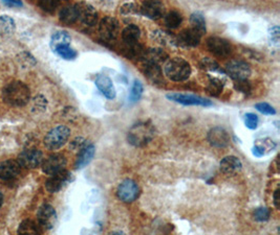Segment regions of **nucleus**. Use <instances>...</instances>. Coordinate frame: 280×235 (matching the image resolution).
<instances>
[{
  "label": "nucleus",
  "mask_w": 280,
  "mask_h": 235,
  "mask_svg": "<svg viewBox=\"0 0 280 235\" xmlns=\"http://www.w3.org/2000/svg\"><path fill=\"white\" fill-rule=\"evenodd\" d=\"M3 99L12 107H23L30 102L31 91L23 82L14 81L5 87Z\"/></svg>",
  "instance_id": "f257e3e1"
},
{
  "label": "nucleus",
  "mask_w": 280,
  "mask_h": 235,
  "mask_svg": "<svg viewBox=\"0 0 280 235\" xmlns=\"http://www.w3.org/2000/svg\"><path fill=\"white\" fill-rule=\"evenodd\" d=\"M156 137V129L149 122L139 123L129 130L127 134L128 142L137 148H142L148 144Z\"/></svg>",
  "instance_id": "f03ea898"
},
{
  "label": "nucleus",
  "mask_w": 280,
  "mask_h": 235,
  "mask_svg": "<svg viewBox=\"0 0 280 235\" xmlns=\"http://www.w3.org/2000/svg\"><path fill=\"white\" fill-rule=\"evenodd\" d=\"M165 74L173 82H184L191 75V66L182 57H173L165 65Z\"/></svg>",
  "instance_id": "7ed1b4c3"
},
{
  "label": "nucleus",
  "mask_w": 280,
  "mask_h": 235,
  "mask_svg": "<svg viewBox=\"0 0 280 235\" xmlns=\"http://www.w3.org/2000/svg\"><path fill=\"white\" fill-rule=\"evenodd\" d=\"M70 136V130L65 126H57L52 129L44 137V145L50 150L56 151L61 149Z\"/></svg>",
  "instance_id": "20e7f679"
},
{
  "label": "nucleus",
  "mask_w": 280,
  "mask_h": 235,
  "mask_svg": "<svg viewBox=\"0 0 280 235\" xmlns=\"http://www.w3.org/2000/svg\"><path fill=\"white\" fill-rule=\"evenodd\" d=\"M99 34L104 42H115L120 34L119 21L114 17H105L99 24Z\"/></svg>",
  "instance_id": "39448f33"
},
{
  "label": "nucleus",
  "mask_w": 280,
  "mask_h": 235,
  "mask_svg": "<svg viewBox=\"0 0 280 235\" xmlns=\"http://www.w3.org/2000/svg\"><path fill=\"white\" fill-rule=\"evenodd\" d=\"M166 97L169 101L174 102L176 104H181L183 106H198V107H211L213 106L212 102L203 99L201 96L194 94H187V93H169Z\"/></svg>",
  "instance_id": "423d86ee"
},
{
  "label": "nucleus",
  "mask_w": 280,
  "mask_h": 235,
  "mask_svg": "<svg viewBox=\"0 0 280 235\" xmlns=\"http://www.w3.org/2000/svg\"><path fill=\"white\" fill-rule=\"evenodd\" d=\"M119 200L124 203H133L140 195V187L138 183L132 179H125L117 188Z\"/></svg>",
  "instance_id": "0eeeda50"
},
{
  "label": "nucleus",
  "mask_w": 280,
  "mask_h": 235,
  "mask_svg": "<svg viewBox=\"0 0 280 235\" xmlns=\"http://www.w3.org/2000/svg\"><path fill=\"white\" fill-rule=\"evenodd\" d=\"M71 181V173L65 168L50 174V177L45 182V188L50 193L59 192L67 183Z\"/></svg>",
  "instance_id": "6e6552de"
},
{
  "label": "nucleus",
  "mask_w": 280,
  "mask_h": 235,
  "mask_svg": "<svg viewBox=\"0 0 280 235\" xmlns=\"http://www.w3.org/2000/svg\"><path fill=\"white\" fill-rule=\"evenodd\" d=\"M78 13V20L85 26H93L98 22V13L92 6L86 3H80L76 6Z\"/></svg>",
  "instance_id": "1a4fd4ad"
},
{
  "label": "nucleus",
  "mask_w": 280,
  "mask_h": 235,
  "mask_svg": "<svg viewBox=\"0 0 280 235\" xmlns=\"http://www.w3.org/2000/svg\"><path fill=\"white\" fill-rule=\"evenodd\" d=\"M43 161V154L36 149H29L23 151L19 158H18V162L21 165V167L24 168H36L39 165H41Z\"/></svg>",
  "instance_id": "9d476101"
},
{
  "label": "nucleus",
  "mask_w": 280,
  "mask_h": 235,
  "mask_svg": "<svg viewBox=\"0 0 280 235\" xmlns=\"http://www.w3.org/2000/svg\"><path fill=\"white\" fill-rule=\"evenodd\" d=\"M226 70L227 73L235 81L248 80L251 75V67L244 61L234 60L229 62L226 66Z\"/></svg>",
  "instance_id": "9b49d317"
},
{
  "label": "nucleus",
  "mask_w": 280,
  "mask_h": 235,
  "mask_svg": "<svg viewBox=\"0 0 280 235\" xmlns=\"http://www.w3.org/2000/svg\"><path fill=\"white\" fill-rule=\"evenodd\" d=\"M37 219H38V224L44 230H50L57 223V213L53 206L48 204L42 205L38 213H37Z\"/></svg>",
  "instance_id": "f8f14e48"
},
{
  "label": "nucleus",
  "mask_w": 280,
  "mask_h": 235,
  "mask_svg": "<svg viewBox=\"0 0 280 235\" xmlns=\"http://www.w3.org/2000/svg\"><path fill=\"white\" fill-rule=\"evenodd\" d=\"M208 49L216 56L226 57L232 52V45L226 39L219 37H210L207 40Z\"/></svg>",
  "instance_id": "ddd939ff"
},
{
  "label": "nucleus",
  "mask_w": 280,
  "mask_h": 235,
  "mask_svg": "<svg viewBox=\"0 0 280 235\" xmlns=\"http://www.w3.org/2000/svg\"><path fill=\"white\" fill-rule=\"evenodd\" d=\"M208 141L209 143L218 149L227 148L230 144V134L228 131L222 127H214L208 133Z\"/></svg>",
  "instance_id": "4468645a"
},
{
  "label": "nucleus",
  "mask_w": 280,
  "mask_h": 235,
  "mask_svg": "<svg viewBox=\"0 0 280 235\" xmlns=\"http://www.w3.org/2000/svg\"><path fill=\"white\" fill-rule=\"evenodd\" d=\"M65 166H66V159H65V157L61 154L50 155L41 163L43 172H45L49 175L64 169Z\"/></svg>",
  "instance_id": "2eb2a0df"
},
{
  "label": "nucleus",
  "mask_w": 280,
  "mask_h": 235,
  "mask_svg": "<svg viewBox=\"0 0 280 235\" xmlns=\"http://www.w3.org/2000/svg\"><path fill=\"white\" fill-rule=\"evenodd\" d=\"M141 9V15L146 16L151 20H158L162 18L165 12L163 4L160 0H145Z\"/></svg>",
  "instance_id": "dca6fc26"
},
{
  "label": "nucleus",
  "mask_w": 280,
  "mask_h": 235,
  "mask_svg": "<svg viewBox=\"0 0 280 235\" xmlns=\"http://www.w3.org/2000/svg\"><path fill=\"white\" fill-rule=\"evenodd\" d=\"M21 172V165L18 160H6L0 163V179L4 181H13Z\"/></svg>",
  "instance_id": "f3484780"
},
{
  "label": "nucleus",
  "mask_w": 280,
  "mask_h": 235,
  "mask_svg": "<svg viewBox=\"0 0 280 235\" xmlns=\"http://www.w3.org/2000/svg\"><path fill=\"white\" fill-rule=\"evenodd\" d=\"M200 38L201 36L198 33H196L194 30L186 28L179 34L176 38V42H177V45H181V46L195 47L199 44Z\"/></svg>",
  "instance_id": "a211bd4d"
},
{
  "label": "nucleus",
  "mask_w": 280,
  "mask_h": 235,
  "mask_svg": "<svg viewBox=\"0 0 280 235\" xmlns=\"http://www.w3.org/2000/svg\"><path fill=\"white\" fill-rule=\"evenodd\" d=\"M95 84L97 86V88L100 90V92L106 97L108 100H114L117 92L114 86L113 81L110 80V78L107 75H98Z\"/></svg>",
  "instance_id": "6ab92c4d"
},
{
  "label": "nucleus",
  "mask_w": 280,
  "mask_h": 235,
  "mask_svg": "<svg viewBox=\"0 0 280 235\" xmlns=\"http://www.w3.org/2000/svg\"><path fill=\"white\" fill-rule=\"evenodd\" d=\"M95 154H96L95 145L91 143H87L80 152H78L77 160L74 162V167H76V169H81V168H84L86 165H88L91 162Z\"/></svg>",
  "instance_id": "aec40b11"
},
{
  "label": "nucleus",
  "mask_w": 280,
  "mask_h": 235,
  "mask_svg": "<svg viewBox=\"0 0 280 235\" xmlns=\"http://www.w3.org/2000/svg\"><path fill=\"white\" fill-rule=\"evenodd\" d=\"M143 72L145 76L154 85H161L164 83L163 71L158 64L152 63H144Z\"/></svg>",
  "instance_id": "412c9836"
},
{
  "label": "nucleus",
  "mask_w": 280,
  "mask_h": 235,
  "mask_svg": "<svg viewBox=\"0 0 280 235\" xmlns=\"http://www.w3.org/2000/svg\"><path fill=\"white\" fill-rule=\"evenodd\" d=\"M219 166H220V170L223 173L229 174V175H233V174H236L237 172H239L241 170L242 163L237 158V157L227 156L220 161Z\"/></svg>",
  "instance_id": "4be33fe9"
},
{
  "label": "nucleus",
  "mask_w": 280,
  "mask_h": 235,
  "mask_svg": "<svg viewBox=\"0 0 280 235\" xmlns=\"http://www.w3.org/2000/svg\"><path fill=\"white\" fill-rule=\"evenodd\" d=\"M168 54L166 51H164L161 48H149L145 49L144 53L142 55L141 60H143L144 63H152L160 65L161 63H164L167 61Z\"/></svg>",
  "instance_id": "5701e85b"
},
{
  "label": "nucleus",
  "mask_w": 280,
  "mask_h": 235,
  "mask_svg": "<svg viewBox=\"0 0 280 235\" xmlns=\"http://www.w3.org/2000/svg\"><path fill=\"white\" fill-rule=\"evenodd\" d=\"M141 30L135 24H129L122 32V40L125 45H134L139 43Z\"/></svg>",
  "instance_id": "b1692460"
},
{
  "label": "nucleus",
  "mask_w": 280,
  "mask_h": 235,
  "mask_svg": "<svg viewBox=\"0 0 280 235\" xmlns=\"http://www.w3.org/2000/svg\"><path fill=\"white\" fill-rule=\"evenodd\" d=\"M59 19L62 23L67 25L76 23L78 21V13L76 7L67 6L61 9V11L59 12Z\"/></svg>",
  "instance_id": "393cba45"
},
{
  "label": "nucleus",
  "mask_w": 280,
  "mask_h": 235,
  "mask_svg": "<svg viewBox=\"0 0 280 235\" xmlns=\"http://www.w3.org/2000/svg\"><path fill=\"white\" fill-rule=\"evenodd\" d=\"M152 39L154 40L161 44V45H176V38L172 36L170 33L165 32V31H156L152 33Z\"/></svg>",
  "instance_id": "a878e982"
},
{
  "label": "nucleus",
  "mask_w": 280,
  "mask_h": 235,
  "mask_svg": "<svg viewBox=\"0 0 280 235\" xmlns=\"http://www.w3.org/2000/svg\"><path fill=\"white\" fill-rule=\"evenodd\" d=\"M70 42H71V38L66 32H63V31L56 32L50 39V48L54 51L59 46L70 45Z\"/></svg>",
  "instance_id": "bb28decb"
},
{
  "label": "nucleus",
  "mask_w": 280,
  "mask_h": 235,
  "mask_svg": "<svg viewBox=\"0 0 280 235\" xmlns=\"http://www.w3.org/2000/svg\"><path fill=\"white\" fill-rule=\"evenodd\" d=\"M42 230L43 229L41 228V226L38 223H36L32 220H26L19 225V228H18V233L33 235V234H40L42 232Z\"/></svg>",
  "instance_id": "cd10ccee"
},
{
  "label": "nucleus",
  "mask_w": 280,
  "mask_h": 235,
  "mask_svg": "<svg viewBox=\"0 0 280 235\" xmlns=\"http://www.w3.org/2000/svg\"><path fill=\"white\" fill-rule=\"evenodd\" d=\"M191 28L202 36L206 33V20H205L203 16L200 13H193L190 17Z\"/></svg>",
  "instance_id": "c85d7f7f"
},
{
  "label": "nucleus",
  "mask_w": 280,
  "mask_h": 235,
  "mask_svg": "<svg viewBox=\"0 0 280 235\" xmlns=\"http://www.w3.org/2000/svg\"><path fill=\"white\" fill-rule=\"evenodd\" d=\"M15 22L9 16H0V36H11L15 31Z\"/></svg>",
  "instance_id": "c756f323"
},
{
  "label": "nucleus",
  "mask_w": 280,
  "mask_h": 235,
  "mask_svg": "<svg viewBox=\"0 0 280 235\" xmlns=\"http://www.w3.org/2000/svg\"><path fill=\"white\" fill-rule=\"evenodd\" d=\"M182 22H183V17L176 11H171L165 17V24L169 28H172V30L177 28L182 24Z\"/></svg>",
  "instance_id": "7c9ffc66"
},
{
  "label": "nucleus",
  "mask_w": 280,
  "mask_h": 235,
  "mask_svg": "<svg viewBox=\"0 0 280 235\" xmlns=\"http://www.w3.org/2000/svg\"><path fill=\"white\" fill-rule=\"evenodd\" d=\"M54 52H56L60 57L64 58V60H67V61L74 60V58H76L77 55H78L77 51L74 50L73 48H71L70 45L59 46V47H57L54 50Z\"/></svg>",
  "instance_id": "2f4dec72"
},
{
  "label": "nucleus",
  "mask_w": 280,
  "mask_h": 235,
  "mask_svg": "<svg viewBox=\"0 0 280 235\" xmlns=\"http://www.w3.org/2000/svg\"><path fill=\"white\" fill-rule=\"evenodd\" d=\"M223 89V81L219 77H210L207 85V91L213 95L218 96Z\"/></svg>",
  "instance_id": "473e14b6"
},
{
  "label": "nucleus",
  "mask_w": 280,
  "mask_h": 235,
  "mask_svg": "<svg viewBox=\"0 0 280 235\" xmlns=\"http://www.w3.org/2000/svg\"><path fill=\"white\" fill-rule=\"evenodd\" d=\"M199 66L202 70L210 71V72L223 73V70L220 68L219 64L215 60H213V58H210V57H203L199 63Z\"/></svg>",
  "instance_id": "72a5a7b5"
},
{
  "label": "nucleus",
  "mask_w": 280,
  "mask_h": 235,
  "mask_svg": "<svg viewBox=\"0 0 280 235\" xmlns=\"http://www.w3.org/2000/svg\"><path fill=\"white\" fill-rule=\"evenodd\" d=\"M143 91H144L143 84L140 81L136 80L134 82L132 90H130V93H129V102L130 103H137V102H139L140 99L142 97Z\"/></svg>",
  "instance_id": "f704fd0d"
},
{
  "label": "nucleus",
  "mask_w": 280,
  "mask_h": 235,
  "mask_svg": "<svg viewBox=\"0 0 280 235\" xmlns=\"http://www.w3.org/2000/svg\"><path fill=\"white\" fill-rule=\"evenodd\" d=\"M270 210L266 207H258L253 212V217L257 222H267L270 219Z\"/></svg>",
  "instance_id": "c9c22d12"
},
{
  "label": "nucleus",
  "mask_w": 280,
  "mask_h": 235,
  "mask_svg": "<svg viewBox=\"0 0 280 235\" xmlns=\"http://www.w3.org/2000/svg\"><path fill=\"white\" fill-rule=\"evenodd\" d=\"M234 88L245 95H249L252 92V85L248 80H239L235 81Z\"/></svg>",
  "instance_id": "e433bc0d"
},
{
  "label": "nucleus",
  "mask_w": 280,
  "mask_h": 235,
  "mask_svg": "<svg viewBox=\"0 0 280 235\" xmlns=\"http://www.w3.org/2000/svg\"><path fill=\"white\" fill-rule=\"evenodd\" d=\"M59 0H39V7L47 13H54L57 10Z\"/></svg>",
  "instance_id": "4c0bfd02"
},
{
  "label": "nucleus",
  "mask_w": 280,
  "mask_h": 235,
  "mask_svg": "<svg viewBox=\"0 0 280 235\" xmlns=\"http://www.w3.org/2000/svg\"><path fill=\"white\" fill-rule=\"evenodd\" d=\"M269 40L272 46L278 47L279 46V41H280V30L277 25L272 26L269 30Z\"/></svg>",
  "instance_id": "58836bf2"
},
{
  "label": "nucleus",
  "mask_w": 280,
  "mask_h": 235,
  "mask_svg": "<svg viewBox=\"0 0 280 235\" xmlns=\"http://www.w3.org/2000/svg\"><path fill=\"white\" fill-rule=\"evenodd\" d=\"M258 116L255 115L254 113H247L245 115V125L248 129L250 130H255L258 127Z\"/></svg>",
  "instance_id": "ea45409f"
},
{
  "label": "nucleus",
  "mask_w": 280,
  "mask_h": 235,
  "mask_svg": "<svg viewBox=\"0 0 280 235\" xmlns=\"http://www.w3.org/2000/svg\"><path fill=\"white\" fill-rule=\"evenodd\" d=\"M255 108L257 111H259L260 113H263L265 115H275L276 114V110L271 105H269L267 103L256 104Z\"/></svg>",
  "instance_id": "a19ab883"
},
{
  "label": "nucleus",
  "mask_w": 280,
  "mask_h": 235,
  "mask_svg": "<svg viewBox=\"0 0 280 235\" xmlns=\"http://www.w3.org/2000/svg\"><path fill=\"white\" fill-rule=\"evenodd\" d=\"M121 13L125 14V15H133V14L141 15V9L134 4H126L121 8Z\"/></svg>",
  "instance_id": "79ce46f5"
},
{
  "label": "nucleus",
  "mask_w": 280,
  "mask_h": 235,
  "mask_svg": "<svg viewBox=\"0 0 280 235\" xmlns=\"http://www.w3.org/2000/svg\"><path fill=\"white\" fill-rule=\"evenodd\" d=\"M87 144V141L82 138V137H77L76 139H73L70 143V149L74 152H80L85 145Z\"/></svg>",
  "instance_id": "37998d69"
},
{
  "label": "nucleus",
  "mask_w": 280,
  "mask_h": 235,
  "mask_svg": "<svg viewBox=\"0 0 280 235\" xmlns=\"http://www.w3.org/2000/svg\"><path fill=\"white\" fill-rule=\"evenodd\" d=\"M46 100L44 99V97L43 96H37L36 97V99H35V101H34V107H33V109H40V110H42V109H44L45 108V105H46V102H45Z\"/></svg>",
  "instance_id": "c03bdc74"
},
{
  "label": "nucleus",
  "mask_w": 280,
  "mask_h": 235,
  "mask_svg": "<svg viewBox=\"0 0 280 235\" xmlns=\"http://www.w3.org/2000/svg\"><path fill=\"white\" fill-rule=\"evenodd\" d=\"M2 2L9 8H21L23 6L21 0H2Z\"/></svg>",
  "instance_id": "a18cd8bd"
},
{
  "label": "nucleus",
  "mask_w": 280,
  "mask_h": 235,
  "mask_svg": "<svg viewBox=\"0 0 280 235\" xmlns=\"http://www.w3.org/2000/svg\"><path fill=\"white\" fill-rule=\"evenodd\" d=\"M253 155L255 157H258V158H260V157H263L265 155V148L261 146V145H258L256 144L254 148H253Z\"/></svg>",
  "instance_id": "49530a36"
},
{
  "label": "nucleus",
  "mask_w": 280,
  "mask_h": 235,
  "mask_svg": "<svg viewBox=\"0 0 280 235\" xmlns=\"http://www.w3.org/2000/svg\"><path fill=\"white\" fill-rule=\"evenodd\" d=\"M279 194H280V191L279 189H276L275 192H274V195H273V200H274V205L277 209H279L280 207V197H279Z\"/></svg>",
  "instance_id": "de8ad7c7"
},
{
  "label": "nucleus",
  "mask_w": 280,
  "mask_h": 235,
  "mask_svg": "<svg viewBox=\"0 0 280 235\" xmlns=\"http://www.w3.org/2000/svg\"><path fill=\"white\" fill-rule=\"evenodd\" d=\"M3 204H4V194L0 192V208H2Z\"/></svg>",
  "instance_id": "09e8293b"
},
{
  "label": "nucleus",
  "mask_w": 280,
  "mask_h": 235,
  "mask_svg": "<svg viewBox=\"0 0 280 235\" xmlns=\"http://www.w3.org/2000/svg\"><path fill=\"white\" fill-rule=\"evenodd\" d=\"M64 2H65V0H64Z\"/></svg>",
  "instance_id": "8fccbe9b"
}]
</instances>
